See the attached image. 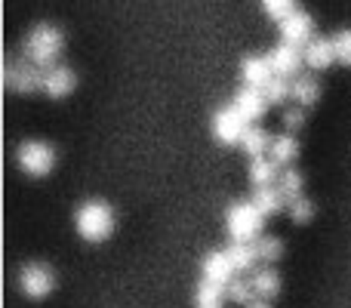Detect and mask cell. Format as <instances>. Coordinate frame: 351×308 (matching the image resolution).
<instances>
[{"label":"cell","instance_id":"obj_1","mask_svg":"<svg viewBox=\"0 0 351 308\" xmlns=\"http://www.w3.org/2000/svg\"><path fill=\"white\" fill-rule=\"evenodd\" d=\"M62 49H65V37H62V31L56 28V25H49V22L34 25V28L28 31V37L22 40L25 59H31L34 65H40V68L56 65L59 56H62Z\"/></svg>","mask_w":351,"mask_h":308},{"label":"cell","instance_id":"obj_2","mask_svg":"<svg viewBox=\"0 0 351 308\" xmlns=\"http://www.w3.org/2000/svg\"><path fill=\"white\" fill-rule=\"evenodd\" d=\"M74 228H77V235L84 241L99 244L114 231V213H111V206L105 200H86L74 213Z\"/></svg>","mask_w":351,"mask_h":308},{"label":"cell","instance_id":"obj_3","mask_svg":"<svg viewBox=\"0 0 351 308\" xmlns=\"http://www.w3.org/2000/svg\"><path fill=\"white\" fill-rule=\"evenodd\" d=\"M262 222H265V216H262V210L253 200H237L225 213V225H228L231 241H259Z\"/></svg>","mask_w":351,"mask_h":308},{"label":"cell","instance_id":"obj_4","mask_svg":"<svg viewBox=\"0 0 351 308\" xmlns=\"http://www.w3.org/2000/svg\"><path fill=\"white\" fill-rule=\"evenodd\" d=\"M16 163H19L22 173L40 179V176H47L49 169L56 167V148L49 145V142L28 139V142H22V145L16 148Z\"/></svg>","mask_w":351,"mask_h":308},{"label":"cell","instance_id":"obj_5","mask_svg":"<svg viewBox=\"0 0 351 308\" xmlns=\"http://www.w3.org/2000/svg\"><path fill=\"white\" fill-rule=\"evenodd\" d=\"M247 127H250V121L234 105H222V108L213 115V136H216L222 145H241Z\"/></svg>","mask_w":351,"mask_h":308},{"label":"cell","instance_id":"obj_6","mask_svg":"<svg viewBox=\"0 0 351 308\" xmlns=\"http://www.w3.org/2000/svg\"><path fill=\"white\" fill-rule=\"evenodd\" d=\"M19 287H22V293L28 299H43L56 287V274L53 268L40 265V262H31V265H25L19 272Z\"/></svg>","mask_w":351,"mask_h":308},{"label":"cell","instance_id":"obj_7","mask_svg":"<svg viewBox=\"0 0 351 308\" xmlns=\"http://www.w3.org/2000/svg\"><path fill=\"white\" fill-rule=\"evenodd\" d=\"M40 78H43V68L34 65L31 59H12L6 65V86L12 93H34L40 90Z\"/></svg>","mask_w":351,"mask_h":308},{"label":"cell","instance_id":"obj_8","mask_svg":"<svg viewBox=\"0 0 351 308\" xmlns=\"http://www.w3.org/2000/svg\"><path fill=\"white\" fill-rule=\"evenodd\" d=\"M74 84H77V78H74V71L68 65H62V62H56V65L43 68V78H40V90L47 93L49 99H65L68 93L74 90Z\"/></svg>","mask_w":351,"mask_h":308},{"label":"cell","instance_id":"obj_9","mask_svg":"<svg viewBox=\"0 0 351 308\" xmlns=\"http://www.w3.org/2000/svg\"><path fill=\"white\" fill-rule=\"evenodd\" d=\"M268 65L278 78H296L299 74V65H305L302 59V47H293V43H284L280 40L278 47L268 53Z\"/></svg>","mask_w":351,"mask_h":308},{"label":"cell","instance_id":"obj_10","mask_svg":"<svg viewBox=\"0 0 351 308\" xmlns=\"http://www.w3.org/2000/svg\"><path fill=\"white\" fill-rule=\"evenodd\" d=\"M280 37L284 43H293V47H305V43L315 37V22H311L308 12L293 10L290 16L280 22Z\"/></svg>","mask_w":351,"mask_h":308},{"label":"cell","instance_id":"obj_11","mask_svg":"<svg viewBox=\"0 0 351 308\" xmlns=\"http://www.w3.org/2000/svg\"><path fill=\"white\" fill-rule=\"evenodd\" d=\"M231 105H234V108L241 111L247 121H259V117L265 115V108H268V99H265V93H262L259 86H247V84H243L241 90L234 93Z\"/></svg>","mask_w":351,"mask_h":308},{"label":"cell","instance_id":"obj_12","mask_svg":"<svg viewBox=\"0 0 351 308\" xmlns=\"http://www.w3.org/2000/svg\"><path fill=\"white\" fill-rule=\"evenodd\" d=\"M302 59L311 71H324L336 62V49H333V37H311L308 43L302 47Z\"/></svg>","mask_w":351,"mask_h":308},{"label":"cell","instance_id":"obj_13","mask_svg":"<svg viewBox=\"0 0 351 308\" xmlns=\"http://www.w3.org/2000/svg\"><path fill=\"white\" fill-rule=\"evenodd\" d=\"M200 272H204L206 281H216V284H228V281L237 274L225 250H213V253H206L204 262H200Z\"/></svg>","mask_w":351,"mask_h":308},{"label":"cell","instance_id":"obj_14","mask_svg":"<svg viewBox=\"0 0 351 308\" xmlns=\"http://www.w3.org/2000/svg\"><path fill=\"white\" fill-rule=\"evenodd\" d=\"M241 78L247 86H265L274 78L271 65H268V56H243L241 59Z\"/></svg>","mask_w":351,"mask_h":308},{"label":"cell","instance_id":"obj_15","mask_svg":"<svg viewBox=\"0 0 351 308\" xmlns=\"http://www.w3.org/2000/svg\"><path fill=\"white\" fill-rule=\"evenodd\" d=\"M234 272H253L256 262H259V250H256V241H231V247H225Z\"/></svg>","mask_w":351,"mask_h":308},{"label":"cell","instance_id":"obj_16","mask_svg":"<svg viewBox=\"0 0 351 308\" xmlns=\"http://www.w3.org/2000/svg\"><path fill=\"white\" fill-rule=\"evenodd\" d=\"M317 96H321V86H317V80L311 78V74H296V78L290 80V99L296 105L308 108V105L317 102Z\"/></svg>","mask_w":351,"mask_h":308},{"label":"cell","instance_id":"obj_17","mask_svg":"<svg viewBox=\"0 0 351 308\" xmlns=\"http://www.w3.org/2000/svg\"><path fill=\"white\" fill-rule=\"evenodd\" d=\"M250 200H253V204L262 210V216H274V213L287 210V198H284V191H280L278 185L256 188V191H253V198H250Z\"/></svg>","mask_w":351,"mask_h":308},{"label":"cell","instance_id":"obj_18","mask_svg":"<svg viewBox=\"0 0 351 308\" xmlns=\"http://www.w3.org/2000/svg\"><path fill=\"white\" fill-rule=\"evenodd\" d=\"M278 176H280V169H278V163H274L271 157L259 154V157H253V161H250V182H253L256 188L278 185Z\"/></svg>","mask_w":351,"mask_h":308},{"label":"cell","instance_id":"obj_19","mask_svg":"<svg viewBox=\"0 0 351 308\" xmlns=\"http://www.w3.org/2000/svg\"><path fill=\"white\" fill-rule=\"evenodd\" d=\"M250 281H253V290H256V296H265V299H271L274 293L280 290V274L274 272L271 265H265V268H253V274H250Z\"/></svg>","mask_w":351,"mask_h":308},{"label":"cell","instance_id":"obj_20","mask_svg":"<svg viewBox=\"0 0 351 308\" xmlns=\"http://www.w3.org/2000/svg\"><path fill=\"white\" fill-rule=\"evenodd\" d=\"M299 154V145L293 136H274L271 139V148H268V157H271L278 167H290Z\"/></svg>","mask_w":351,"mask_h":308},{"label":"cell","instance_id":"obj_21","mask_svg":"<svg viewBox=\"0 0 351 308\" xmlns=\"http://www.w3.org/2000/svg\"><path fill=\"white\" fill-rule=\"evenodd\" d=\"M241 148H243V154H250V157L265 154L268 148H271V133L262 127H247V133H243V139H241Z\"/></svg>","mask_w":351,"mask_h":308},{"label":"cell","instance_id":"obj_22","mask_svg":"<svg viewBox=\"0 0 351 308\" xmlns=\"http://www.w3.org/2000/svg\"><path fill=\"white\" fill-rule=\"evenodd\" d=\"M225 287L228 284H216V281H200L197 284V305H222V299H228L225 296Z\"/></svg>","mask_w":351,"mask_h":308},{"label":"cell","instance_id":"obj_23","mask_svg":"<svg viewBox=\"0 0 351 308\" xmlns=\"http://www.w3.org/2000/svg\"><path fill=\"white\" fill-rule=\"evenodd\" d=\"M256 250H259V262H265V265H274V262L284 256V241H278V237H271V235H259V241H256Z\"/></svg>","mask_w":351,"mask_h":308},{"label":"cell","instance_id":"obj_24","mask_svg":"<svg viewBox=\"0 0 351 308\" xmlns=\"http://www.w3.org/2000/svg\"><path fill=\"white\" fill-rule=\"evenodd\" d=\"M302 185H305V179H302V173H299V169H293V167H284V169H280L278 188L284 191L287 200L296 198V194H302Z\"/></svg>","mask_w":351,"mask_h":308},{"label":"cell","instance_id":"obj_25","mask_svg":"<svg viewBox=\"0 0 351 308\" xmlns=\"http://www.w3.org/2000/svg\"><path fill=\"white\" fill-rule=\"evenodd\" d=\"M287 213H290V219L296 225H305V222H311V216H315V204H311L305 194H296V198L287 200Z\"/></svg>","mask_w":351,"mask_h":308},{"label":"cell","instance_id":"obj_26","mask_svg":"<svg viewBox=\"0 0 351 308\" xmlns=\"http://www.w3.org/2000/svg\"><path fill=\"white\" fill-rule=\"evenodd\" d=\"M225 296H228L231 303H237V305H247L250 299L256 296L253 281H247V278H231L228 287H225Z\"/></svg>","mask_w":351,"mask_h":308},{"label":"cell","instance_id":"obj_27","mask_svg":"<svg viewBox=\"0 0 351 308\" xmlns=\"http://www.w3.org/2000/svg\"><path fill=\"white\" fill-rule=\"evenodd\" d=\"M262 93H265L268 105H284L287 99H290V78H278V74H274V78L262 86Z\"/></svg>","mask_w":351,"mask_h":308},{"label":"cell","instance_id":"obj_28","mask_svg":"<svg viewBox=\"0 0 351 308\" xmlns=\"http://www.w3.org/2000/svg\"><path fill=\"white\" fill-rule=\"evenodd\" d=\"M333 49H336V62L351 65V28H342L339 34H333Z\"/></svg>","mask_w":351,"mask_h":308},{"label":"cell","instance_id":"obj_29","mask_svg":"<svg viewBox=\"0 0 351 308\" xmlns=\"http://www.w3.org/2000/svg\"><path fill=\"white\" fill-rule=\"evenodd\" d=\"M262 10H265L271 19L284 22V19L290 16L293 10H296V0H262Z\"/></svg>","mask_w":351,"mask_h":308},{"label":"cell","instance_id":"obj_30","mask_svg":"<svg viewBox=\"0 0 351 308\" xmlns=\"http://www.w3.org/2000/svg\"><path fill=\"white\" fill-rule=\"evenodd\" d=\"M305 123V111H302V105H293V108H287L284 111V127L287 130H299Z\"/></svg>","mask_w":351,"mask_h":308},{"label":"cell","instance_id":"obj_31","mask_svg":"<svg viewBox=\"0 0 351 308\" xmlns=\"http://www.w3.org/2000/svg\"><path fill=\"white\" fill-rule=\"evenodd\" d=\"M243 308H271V303H268L265 296H253V299H250V303L243 305Z\"/></svg>","mask_w":351,"mask_h":308},{"label":"cell","instance_id":"obj_32","mask_svg":"<svg viewBox=\"0 0 351 308\" xmlns=\"http://www.w3.org/2000/svg\"><path fill=\"white\" fill-rule=\"evenodd\" d=\"M197 308H219V305H197Z\"/></svg>","mask_w":351,"mask_h":308}]
</instances>
